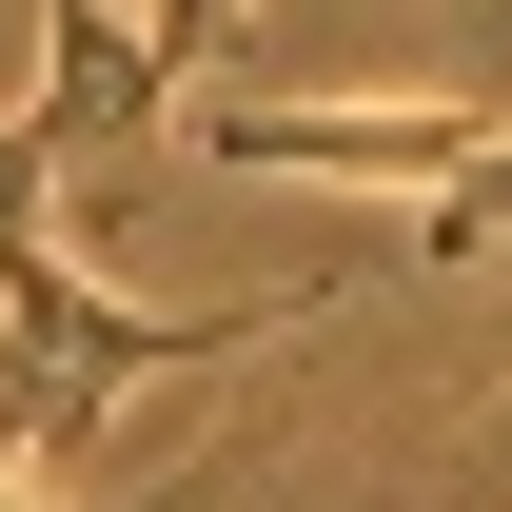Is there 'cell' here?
<instances>
[{
	"label": "cell",
	"instance_id": "cell-3",
	"mask_svg": "<svg viewBox=\"0 0 512 512\" xmlns=\"http://www.w3.org/2000/svg\"><path fill=\"white\" fill-rule=\"evenodd\" d=\"M0 512H79V473H0Z\"/></svg>",
	"mask_w": 512,
	"mask_h": 512
},
{
	"label": "cell",
	"instance_id": "cell-1",
	"mask_svg": "<svg viewBox=\"0 0 512 512\" xmlns=\"http://www.w3.org/2000/svg\"><path fill=\"white\" fill-rule=\"evenodd\" d=\"M493 99H197V158H256V178H394V197H453L493 158Z\"/></svg>",
	"mask_w": 512,
	"mask_h": 512
},
{
	"label": "cell",
	"instance_id": "cell-2",
	"mask_svg": "<svg viewBox=\"0 0 512 512\" xmlns=\"http://www.w3.org/2000/svg\"><path fill=\"white\" fill-rule=\"evenodd\" d=\"M119 20H138V60H158V79H217V40H237L256 0H119Z\"/></svg>",
	"mask_w": 512,
	"mask_h": 512
}]
</instances>
